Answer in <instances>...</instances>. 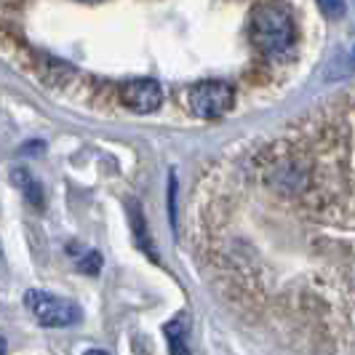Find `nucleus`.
<instances>
[{
  "label": "nucleus",
  "mask_w": 355,
  "mask_h": 355,
  "mask_svg": "<svg viewBox=\"0 0 355 355\" xmlns=\"http://www.w3.org/2000/svg\"><path fill=\"white\" fill-rule=\"evenodd\" d=\"M125 209H128V222H131V230H134V241H137V246H139L142 251H147L153 259H158V254H155V246H153V241H150V235H147V225H144V216H142V206H139V200L128 198V200H125Z\"/></svg>",
  "instance_id": "39448f33"
},
{
  "label": "nucleus",
  "mask_w": 355,
  "mask_h": 355,
  "mask_svg": "<svg viewBox=\"0 0 355 355\" xmlns=\"http://www.w3.org/2000/svg\"><path fill=\"white\" fill-rule=\"evenodd\" d=\"M318 8L329 19H339L345 14V3H318Z\"/></svg>",
  "instance_id": "9d476101"
},
{
  "label": "nucleus",
  "mask_w": 355,
  "mask_h": 355,
  "mask_svg": "<svg viewBox=\"0 0 355 355\" xmlns=\"http://www.w3.org/2000/svg\"><path fill=\"white\" fill-rule=\"evenodd\" d=\"M235 102L232 86L225 80H206L190 89V110L198 118H222Z\"/></svg>",
  "instance_id": "7ed1b4c3"
},
{
  "label": "nucleus",
  "mask_w": 355,
  "mask_h": 355,
  "mask_svg": "<svg viewBox=\"0 0 355 355\" xmlns=\"http://www.w3.org/2000/svg\"><path fill=\"white\" fill-rule=\"evenodd\" d=\"M24 304L33 310V315L37 318L40 326H49V329H64V326H75L83 318V310L75 302L64 300V297H56L49 291H37L30 288L24 294Z\"/></svg>",
  "instance_id": "f03ea898"
},
{
  "label": "nucleus",
  "mask_w": 355,
  "mask_h": 355,
  "mask_svg": "<svg viewBox=\"0 0 355 355\" xmlns=\"http://www.w3.org/2000/svg\"><path fill=\"white\" fill-rule=\"evenodd\" d=\"M11 182L21 190V196L27 198V203H30V206H35V209L43 206V187L37 184L35 179L30 177V171H24V168H14V171H11Z\"/></svg>",
  "instance_id": "423d86ee"
},
{
  "label": "nucleus",
  "mask_w": 355,
  "mask_h": 355,
  "mask_svg": "<svg viewBox=\"0 0 355 355\" xmlns=\"http://www.w3.org/2000/svg\"><path fill=\"white\" fill-rule=\"evenodd\" d=\"M86 355H107V353H105V350H89Z\"/></svg>",
  "instance_id": "ddd939ff"
},
{
  "label": "nucleus",
  "mask_w": 355,
  "mask_h": 355,
  "mask_svg": "<svg viewBox=\"0 0 355 355\" xmlns=\"http://www.w3.org/2000/svg\"><path fill=\"white\" fill-rule=\"evenodd\" d=\"M166 337H168V353L171 355H193L184 345V323L182 320L166 323Z\"/></svg>",
  "instance_id": "0eeeda50"
},
{
  "label": "nucleus",
  "mask_w": 355,
  "mask_h": 355,
  "mask_svg": "<svg viewBox=\"0 0 355 355\" xmlns=\"http://www.w3.org/2000/svg\"><path fill=\"white\" fill-rule=\"evenodd\" d=\"M168 216H171V225L177 227V171L168 174Z\"/></svg>",
  "instance_id": "1a4fd4ad"
},
{
  "label": "nucleus",
  "mask_w": 355,
  "mask_h": 355,
  "mask_svg": "<svg viewBox=\"0 0 355 355\" xmlns=\"http://www.w3.org/2000/svg\"><path fill=\"white\" fill-rule=\"evenodd\" d=\"M123 102L128 110L139 112V115H147V112H155L163 102V91L155 80H147V78H139V80H131L123 86Z\"/></svg>",
  "instance_id": "20e7f679"
},
{
  "label": "nucleus",
  "mask_w": 355,
  "mask_h": 355,
  "mask_svg": "<svg viewBox=\"0 0 355 355\" xmlns=\"http://www.w3.org/2000/svg\"><path fill=\"white\" fill-rule=\"evenodd\" d=\"M0 355H6V339L0 337Z\"/></svg>",
  "instance_id": "f8f14e48"
},
{
  "label": "nucleus",
  "mask_w": 355,
  "mask_h": 355,
  "mask_svg": "<svg viewBox=\"0 0 355 355\" xmlns=\"http://www.w3.org/2000/svg\"><path fill=\"white\" fill-rule=\"evenodd\" d=\"M43 150H46L43 142H27L19 153H21V155H43Z\"/></svg>",
  "instance_id": "9b49d317"
},
{
  "label": "nucleus",
  "mask_w": 355,
  "mask_h": 355,
  "mask_svg": "<svg viewBox=\"0 0 355 355\" xmlns=\"http://www.w3.org/2000/svg\"><path fill=\"white\" fill-rule=\"evenodd\" d=\"M78 267H80L83 272H89V275H96V272L102 270V254H99V251H89V254H83V259L78 262Z\"/></svg>",
  "instance_id": "6e6552de"
},
{
  "label": "nucleus",
  "mask_w": 355,
  "mask_h": 355,
  "mask_svg": "<svg viewBox=\"0 0 355 355\" xmlns=\"http://www.w3.org/2000/svg\"><path fill=\"white\" fill-rule=\"evenodd\" d=\"M251 35L257 49L265 56H281L294 46V21L288 17V11L278 6H267L254 14Z\"/></svg>",
  "instance_id": "f257e3e1"
}]
</instances>
